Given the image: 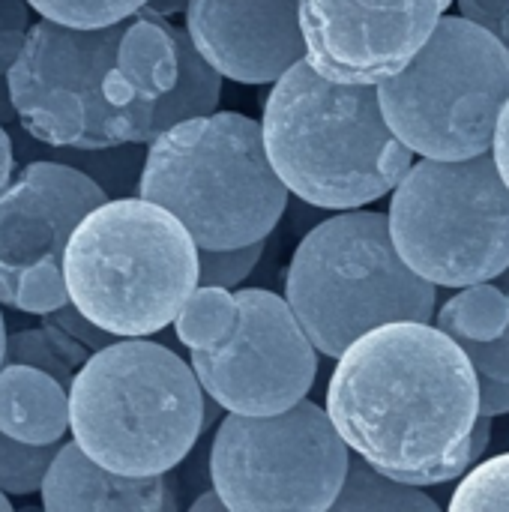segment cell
<instances>
[{"mask_svg":"<svg viewBox=\"0 0 509 512\" xmlns=\"http://www.w3.org/2000/svg\"><path fill=\"white\" fill-rule=\"evenodd\" d=\"M327 414L351 453L420 489L468 474L483 459L495 420L483 414L471 357L429 321L363 333L336 360Z\"/></svg>","mask_w":509,"mask_h":512,"instance_id":"obj_1","label":"cell"},{"mask_svg":"<svg viewBox=\"0 0 509 512\" xmlns=\"http://www.w3.org/2000/svg\"><path fill=\"white\" fill-rule=\"evenodd\" d=\"M261 126L276 174L312 207H366L414 165V150L384 117L378 84L333 81L309 60L273 84Z\"/></svg>","mask_w":509,"mask_h":512,"instance_id":"obj_2","label":"cell"},{"mask_svg":"<svg viewBox=\"0 0 509 512\" xmlns=\"http://www.w3.org/2000/svg\"><path fill=\"white\" fill-rule=\"evenodd\" d=\"M207 429V393L180 354L147 336L93 351L69 387L72 441L126 477L174 471Z\"/></svg>","mask_w":509,"mask_h":512,"instance_id":"obj_3","label":"cell"},{"mask_svg":"<svg viewBox=\"0 0 509 512\" xmlns=\"http://www.w3.org/2000/svg\"><path fill=\"white\" fill-rule=\"evenodd\" d=\"M63 276L69 300L93 324L120 339L153 336L198 288V243L162 204L108 198L72 231Z\"/></svg>","mask_w":509,"mask_h":512,"instance_id":"obj_4","label":"cell"},{"mask_svg":"<svg viewBox=\"0 0 509 512\" xmlns=\"http://www.w3.org/2000/svg\"><path fill=\"white\" fill-rule=\"evenodd\" d=\"M138 195L171 210L201 249L267 240L288 207L264 126L237 111L192 117L156 135Z\"/></svg>","mask_w":509,"mask_h":512,"instance_id":"obj_5","label":"cell"},{"mask_svg":"<svg viewBox=\"0 0 509 512\" xmlns=\"http://www.w3.org/2000/svg\"><path fill=\"white\" fill-rule=\"evenodd\" d=\"M285 300L324 357L339 360L363 333L393 321H432L438 285L399 255L390 216L339 210L297 246Z\"/></svg>","mask_w":509,"mask_h":512,"instance_id":"obj_6","label":"cell"},{"mask_svg":"<svg viewBox=\"0 0 509 512\" xmlns=\"http://www.w3.org/2000/svg\"><path fill=\"white\" fill-rule=\"evenodd\" d=\"M390 129L420 156L468 159L492 150L509 99V48L465 15H441L426 45L378 81Z\"/></svg>","mask_w":509,"mask_h":512,"instance_id":"obj_7","label":"cell"},{"mask_svg":"<svg viewBox=\"0 0 509 512\" xmlns=\"http://www.w3.org/2000/svg\"><path fill=\"white\" fill-rule=\"evenodd\" d=\"M399 255L438 288H468L509 270V186L492 150L468 159L423 156L393 189Z\"/></svg>","mask_w":509,"mask_h":512,"instance_id":"obj_8","label":"cell"},{"mask_svg":"<svg viewBox=\"0 0 509 512\" xmlns=\"http://www.w3.org/2000/svg\"><path fill=\"white\" fill-rule=\"evenodd\" d=\"M348 465L351 447L309 399L267 417L228 411L210 444V483L231 512L333 510Z\"/></svg>","mask_w":509,"mask_h":512,"instance_id":"obj_9","label":"cell"},{"mask_svg":"<svg viewBox=\"0 0 509 512\" xmlns=\"http://www.w3.org/2000/svg\"><path fill=\"white\" fill-rule=\"evenodd\" d=\"M126 21L69 27L39 15L30 24L24 48L6 72L24 132L51 147H114L105 129L114 114L105 78L117 63Z\"/></svg>","mask_w":509,"mask_h":512,"instance_id":"obj_10","label":"cell"},{"mask_svg":"<svg viewBox=\"0 0 509 512\" xmlns=\"http://www.w3.org/2000/svg\"><path fill=\"white\" fill-rule=\"evenodd\" d=\"M240 321L222 348L192 351V369L222 411L267 417L303 402L318 378V348L285 297L237 291Z\"/></svg>","mask_w":509,"mask_h":512,"instance_id":"obj_11","label":"cell"},{"mask_svg":"<svg viewBox=\"0 0 509 512\" xmlns=\"http://www.w3.org/2000/svg\"><path fill=\"white\" fill-rule=\"evenodd\" d=\"M453 0H300L309 63L333 81L378 84L426 45Z\"/></svg>","mask_w":509,"mask_h":512,"instance_id":"obj_12","label":"cell"},{"mask_svg":"<svg viewBox=\"0 0 509 512\" xmlns=\"http://www.w3.org/2000/svg\"><path fill=\"white\" fill-rule=\"evenodd\" d=\"M186 30L225 78L276 84L309 57L300 0H189Z\"/></svg>","mask_w":509,"mask_h":512,"instance_id":"obj_13","label":"cell"},{"mask_svg":"<svg viewBox=\"0 0 509 512\" xmlns=\"http://www.w3.org/2000/svg\"><path fill=\"white\" fill-rule=\"evenodd\" d=\"M108 201L81 168L57 159L27 162L0 192V273L63 261L78 222Z\"/></svg>","mask_w":509,"mask_h":512,"instance_id":"obj_14","label":"cell"},{"mask_svg":"<svg viewBox=\"0 0 509 512\" xmlns=\"http://www.w3.org/2000/svg\"><path fill=\"white\" fill-rule=\"evenodd\" d=\"M174 477H126L93 462L75 441L54 453L39 498L48 512H165L177 507Z\"/></svg>","mask_w":509,"mask_h":512,"instance_id":"obj_15","label":"cell"},{"mask_svg":"<svg viewBox=\"0 0 509 512\" xmlns=\"http://www.w3.org/2000/svg\"><path fill=\"white\" fill-rule=\"evenodd\" d=\"M177 75L180 54L171 24L165 15L147 9L135 12L120 36L117 63L105 78V96L114 108L111 120L132 102H159L177 84Z\"/></svg>","mask_w":509,"mask_h":512,"instance_id":"obj_16","label":"cell"},{"mask_svg":"<svg viewBox=\"0 0 509 512\" xmlns=\"http://www.w3.org/2000/svg\"><path fill=\"white\" fill-rule=\"evenodd\" d=\"M0 432L24 444H63L69 432V390L42 369H0Z\"/></svg>","mask_w":509,"mask_h":512,"instance_id":"obj_17","label":"cell"},{"mask_svg":"<svg viewBox=\"0 0 509 512\" xmlns=\"http://www.w3.org/2000/svg\"><path fill=\"white\" fill-rule=\"evenodd\" d=\"M171 30H174V39H177L180 75H177V84L156 102L153 129H150L153 138L162 135L165 129H171L174 123L213 114L219 108V99H222V78L225 75L213 63H207V57L195 48L186 27L171 24Z\"/></svg>","mask_w":509,"mask_h":512,"instance_id":"obj_18","label":"cell"},{"mask_svg":"<svg viewBox=\"0 0 509 512\" xmlns=\"http://www.w3.org/2000/svg\"><path fill=\"white\" fill-rule=\"evenodd\" d=\"M336 512H438V501L429 498L420 486L402 483L363 456L351 453L348 477L333 501Z\"/></svg>","mask_w":509,"mask_h":512,"instance_id":"obj_19","label":"cell"},{"mask_svg":"<svg viewBox=\"0 0 509 512\" xmlns=\"http://www.w3.org/2000/svg\"><path fill=\"white\" fill-rule=\"evenodd\" d=\"M90 348L81 345L75 336H69L66 330H60L57 324L45 321L39 327H24V330H12L6 336V357L3 366H33L48 372L51 378H57L66 390L72 387L75 375L81 372V366L90 360Z\"/></svg>","mask_w":509,"mask_h":512,"instance_id":"obj_20","label":"cell"},{"mask_svg":"<svg viewBox=\"0 0 509 512\" xmlns=\"http://www.w3.org/2000/svg\"><path fill=\"white\" fill-rule=\"evenodd\" d=\"M237 321H240L237 294L216 285H198L183 303L180 315L174 318V330L189 351H210V348H222L234 336Z\"/></svg>","mask_w":509,"mask_h":512,"instance_id":"obj_21","label":"cell"},{"mask_svg":"<svg viewBox=\"0 0 509 512\" xmlns=\"http://www.w3.org/2000/svg\"><path fill=\"white\" fill-rule=\"evenodd\" d=\"M42 147H45L42 159H57V162H69L81 168L108 192V198L138 195L144 159H147L144 144H114V147H96V150L51 147V144H42Z\"/></svg>","mask_w":509,"mask_h":512,"instance_id":"obj_22","label":"cell"},{"mask_svg":"<svg viewBox=\"0 0 509 512\" xmlns=\"http://www.w3.org/2000/svg\"><path fill=\"white\" fill-rule=\"evenodd\" d=\"M507 324L509 294L489 282L459 288V294L438 309V327L453 339H495Z\"/></svg>","mask_w":509,"mask_h":512,"instance_id":"obj_23","label":"cell"},{"mask_svg":"<svg viewBox=\"0 0 509 512\" xmlns=\"http://www.w3.org/2000/svg\"><path fill=\"white\" fill-rule=\"evenodd\" d=\"M0 303L27 315H48L69 303L63 261H45L21 273H0Z\"/></svg>","mask_w":509,"mask_h":512,"instance_id":"obj_24","label":"cell"},{"mask_svg":"<svg viewBox=\"0 0 509 512\" xmlns=\"http://www.w3.org/2000/svg\"><path fill=\"white\" fill-rule=\"evenodd\" d=\"M509 294V288H507ZM465 354L471 357L477 378H480V396H483V414H507L509 411V324L507 330L495 339H456Z\"/></svg>","mask_w":509,"mask_h":512,"instance_id":"obj_25","label":"cell"},{"mask_svg":"<svg viewBox=\"0 0 509 512\" xmlns=\"http://www.w3.org/2000/svg\"><path fill=\"white\" fill-rule=\"evenodd\" d=\"M450 512L509 510V453L477 462L453 489Z\"/></svg>","mask_w":509,"mask_h":512,"instance_id":"obj_26","label":"cell"},{"mask_svg":"<svg viewBox=\"0 0 509 512\" xmlns=\"http://www.w3.org/2000/svg\"><path fill=\"white\" fill-rule=\"evenodd\" d=\"M60 444H24L0 432V489L12 498H24L42 489L45 471L54 459Z\"/></svg>","mask_w":509,"mask_h":512,"instance_id":"obj_27","label":"cell"},{"mask_svg":"<svg viewBox=\"0 0 509 512\" xmlns=\"http://www.w3.org/2000/svg\"><path fill=\"white\" fill-rule=\"evenodd\" d=\"M42 18L69 27H111L147 6V0H27Z\"/></svg>","mask_w":509,"mask_h":512,"instance_id":"obj_28","label":"cell"},{"mask_svg":"<svg viewBox=\"0 0 509 512\" xmlns=\"http://www.w3.org/2000/svg\"><path fill=\"white\" fill-rule=\"evenodd\" d=\"M261 255H264V240L234 246V249H201L198 246V264H201L198 285H216V288L234 291L237 285H243L252 276Z\"/></svg>","mask_w":509,"mask_h":512,"instance_id":"obj_29","label":"cell"},{"mask_svg":"<svg viewBox=\"0 0 509 512\" xmlns=\"http://www.w3.org/2000/svg\"><path fill=\"white\" fill-rule=\"evenodd\" d=\"M30 3L27 0H0V75L9 72L15 57L24 48L30 33Z\"/></svg>","mask_w":509,"mask_h":512,"instance_id":"obj_30","label":"cell"},{"mask_svg":"<svg viewBox=\"0 0 509 512\" xmlns=\"http://www.w3.org/2000/svg\"><path fill=\"white\" fill-rule=\"evenodd\" d=\"M45 321H51V324H57L60 330H66L69 336H75L81 345H87L90 351H102V348H108L111 342H117L120 336H114V333H108V330H102L99 324H93L72 300L66 303V306H60V309H54V312H48V315H42Z\"/></svg>","mask_w":509,"mask_h":512,"instance_id":"obj_31","label":"cell"},{"mask_svg":"<svg viewBox=\"0 0 509 512\" xmlns=\"http://www.w3.org/2000/svg\"><path fill=\"white\" fill-rule=\"evenodd\" d=\"M459 15L477 21L509 48V0H456Z\"/></svg>","mask_w":509,"mask_h":512,"instance_id":"obj_32","label":"cell"},{"mask_svg":"<svg viewBox=\"0 0 509 512\" xmlns=\"http://www.w3.org/2000/svg\"><path fill=\"white\" fill-rule=\"evenodd\" d=\"M492 156L498 162L501 177L507 180L509 186V99L498 117V129H495V141H492Z\"/></svg>","mask_w":509,"mask_h":512,"instance_id":"obj_33","label":"cell"},{"mask_svg":"<svg viewBox=\"0 0 509 512\" xmlns=\"http://www.w3.org/2000/svg\"><path fill=\"white\" fill-rule=\"evenodd\" d=\"M15 141H12V132L9 126L0 123V192L12 183V174H15Z\"/></svg>","mask_w":509,"mask_h":512,"instance_id":"obj_34","label":"cell"},{"mask_svg":"<svg viewBox=\"0 0 509 512\" xmlns=\"http://www.w3.org/2000/svg\"><path fill=\"white\" fill-rule=\"evenodd\" d=\"M0 123L3 126L18 123V111H15V102H12V90H9V78L6 75H0Z\"/></svg>","mask_w":509,"mask_h":512,"instance_id":"obj_35","label":"cell"},{"mask_svg":"<svg viewBox=\"0 0 509 512\" xmlns=\"http://www.w3.org/2000/svg\"><path fill=\"white\" fill-rule=\"evenodd\" d=\"M189 510L192 512H231L228 510V504L222 501V495H219L216 489H204V495H198V498L189 504Z\"/></svg>","mask_w":509,"mask_h":512,"instance_id":"obj_36","label":"cell"},{"mask_svg":"<svg viewBox=\"0 0 509 512\" xmlns=\"http://www.w3.org/2000/svg\"><path fill=\"white\" fill-rule=\"evenodd\" d=\"M189 0H147V12H156V15H174V12H186Z\"/></svg>","mask_w":509,"mask_h":512,"instance_id":"obj_37","label":"cell"},{"mask_svg":"<svg viewBox=\"0 0 509 512\" xmlns=\"http://www.w3.org/2000/svg\"><path fill=\"white\" fill-rule=\"evenodd\" d=\"M6 318H3V312H0V369H3V357H6Z\"/></svg>","mask_w":509,"mask_h":512,"instance_id":"obj_38","label":"cell"},{"mask_svg":"<svg viewBox=\"0 0 509 512\" xmlns=\"http://www.w3.org/2000/svg\"><path fill=\"white\" fill-rule=\"evenodd\" d=\"M9 510H12V501H9V495L0 489V512H9Z\"/></svg>","mask_w":509,"mask_h":512,"instance_id":"obj_39","label":"cell"}]
</instances>
